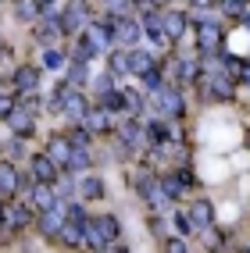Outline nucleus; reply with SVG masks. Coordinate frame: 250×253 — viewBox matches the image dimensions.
<instances>
[{"label": "nucleus", "mask_w": 250, "mask_h": 253, "mask_svg": "<svg viewBox=\"0 0 250 253\" xmlns=\"http://www.w3.org/2000/svg\"><path fill=\"white\" fill-rule=\"evenodd\" d=\"M82 232H86V246L90 250H107L122 235V225H118L114 214H100V217H90V221L82 225Z\"/></svg>", "instance_id": "obj_1"}, {"label": "nucleus", "mask_w": 250, "mask_h": 253, "mask_svg": "<svg viewBox=\"0 0 250 253\" xmlns=\"http://www.w3.org/2000/svg\"><path fill=\"white\" fill-rule=\"evenodd\" d=\"M136 193L154 211H164V204H168V193L161 189V178H154V175H136Z\"/></svg>", "instance_id": "obj_2"}, {"label": "nucleus", "mask_w": 250, "mask_h": 253, "mask_svg": "<svg viewBox=\"0 0 250 253\" xmlns=\"http://www.w3.org/2000/svg\"><path fill=\"white\" fill-rule=\"evenodd\" d=\"M11 89L18 96L36 93L40 89V68H36V64H18V68L11 72Z\"/></svg>", "instance_id": "obj_3"}, {"label": "nucleus", "mask_w": 250, "mask_h": 253, "mask_svg": "<svg viewBox=\"0 0 250 253\" xmlns=\"http://www.w3.org/2000/svg\"><path fill=\"white\" fill-rule=\"evenodd\" d=\"M57 22H61V29L68 32V36H75V32L90 22V7L82 4V0H72V4L61 11V18H57Z\"/></svg>", "instance_id": "obj_4"}, {"label": "nucleus", "mask_w": 250, "mask_h": 253, "mask_svg": "<svg viewBox=\"0 0 250 253\" xmlns=\"http://www.w3.org/2000/svg\"><path fill=\"white\" fill-rule=\"evenodd\" d=\"M157 104H161V111L168 114V118H182L186 114V100H182V89H172V86H161L157 93Z\"/></svg>", "instance_id": "obj_5"}, {"label": "nucleus", "mask_w": 250, "mask_h": 253, "mask_svg": "<svg viewBox=\"0 0 250 253\" xmlns=\"http://www.w3.org/2000/svg\"><path fill=\"white\" fill-rule=\"evenodd\" d=\"M64 217H68V211H64V204L57 200L54 207H47V211H40V217H36V225H40V232H43V235H57V232H61V225H64Z\"/></svg>", "instance_id": "obj_6"}, {"label": "nucleus", "mask_w": 250, "mask_h": 253, "mask_svg": "<svg viewBox=\"0 0 250 253\" xmlns=\"http://www.w3.org/2000/svg\"><path fill=\"white\" fill-rule=\"evenodd\" d=\"M0 221H4L11 232H22V228L32 225V207H25V204H11V207L0 211Z\"/></svg>", "instance_id": "obj_7"}, {"label": "nucleus", "mask_w": 250, "mask_h": 253, "mask_svg": "<svg viewBox=\"0 0 250 253\" xmlns=\"http://www.w3.org/2000/svg\"><path fill=\"white\" fill-rule=\"evenodd\" d=\"M204 96H214V100H232V93H236V79L232 75H222V72H214L207 82H204Z\"/></svg>", "instance_id": "obj_8"}, {"label": "nucleus", "mask_w": 250, "mask_h": 253, "mask_svg": "<svg viewBox=\"0 0 250 253\" xmlns=\"http://www.w3.org/2000/svg\"><path fill=\"white\" fill-rule=\"evenodd\" d=\"M197 46H200V54L222 50V29L214 25V22H200V29H197Z\"/></svg>", "instance_id": "obj_9"}, {"label": "nucleus", "mask_w": 250, "mask_h": 253, "mask_svg": "<svg viewBox=\"0 0 250 253\" xmlns=\"http://www.w3.org/2000/svg\"><path fill=\"white\" fill-rule=\"evenodd\" d=\"M143 36H150L154 46H168V32H164V18L157 11H147L143 14Z\"/></svg>", "instance_id": "obj_10"}, {"label": "nucleus", "mask_w": 250, "mask_h": 253, "mask_svg": "<svg viewBox=\"0 0 250 253\" xmlns=\"http://www.w3.org/2000/svg\"><path fill=\"white\" fill-rule=\"evenodd\" d=\"M140 36H143V25L129 22V18H114V43H118V46L132 50V43H136Z\"/></svg>", "instance_id": "obj_11"}, {"label": "nucleus", "mask_w": 250, "mask_h": 253, "mask_svg": "<svg viewBox=\"0 0 250 253\" xmlns=\"http://www.w3.org/2000/svg\"><path fill=\"white\" fill-rule=\"evenodd\" d=\"M29 168H32V178H36V182H54L57 171H61L57 161H50L47 154H36V157L29 161Z\"/></svg>", "instance_id": "obj_12"}, {"label": "nucleus", "mask_w": 250, "mask_h": 253, "mask_svg": "<svg viewBox=\"0 0 250 253\" xmlns=\"http://www.w3.org/2000/svg\"><path fill=\"white\" fill-rule=\"evenodd\" d=\"M4 122H11V128H14V136H22V139H29L32 132H36V122H32V114L25 111V107H14Z\"/></svg>", "instance_id": "obj_13"}, {"label": "nucleus", "mask_w": 250, "mask_h": 253, "mask_svg": "<svg viewBox=\"0 0 250 253\" xmlns=\"http://www.w3.org/2000/svg\"><path fill=\"white\" fill-rule=\"evenodd\" d=\"M22 189V178H18V168L11 161H0V196H14Z\"/></svg>", "instance_id": "obj_14"}, {"label": "nucleus", "mask_w": 250, "mask_h": 253, "mask_svg": "<svg viewBox=\"0 0 250 253\" xmlns=\"http://www.w3.org/2000/svg\"><path fill=\"white\" fill-rule=\"evenodd\" d=\"M57 200H61V196L54 193V182H36V185H32V204H29V207L47 211V207H54Z\"/></svg>", "instance_id": "obj_15"}, {"label": "nucleus", "mask_w": 250, "mask_h": 253, "mask_svg": "<svg viewBox=\"0 0 250 253\" xmlns=\"http://www.w3.org/2000/svg\"><path fill=\"white\" fill-rule=\"evenodd\" d=\"M47 157L57 161V168H68V157H72V143H68V136H50V143H47Z\"/></svg>", "instance_id": "obj_16"}, {"label": "nucleus", "mask_w": 250, "mask_h": 253, "mask_svg": "<svg viewBox=\"0 0 250 253\" xmlns=\"http://www.w3.org/2000/svg\"><path fill=\"white\" fill-rule=\"evenodd\" d=\"M82 125H86L93 136H104V132H111V114L104 107H90L86 118H82Z\"/></svg>", "instance_id": "obj_17"}, {"label": "nucleus", "mask_w": 250, "mask_h": 253, "mask_svg": "<svg viewBox=\"0 0 250 253\" xmlns=\"http://www.w3.org/2000/svg\"><path fill=\"white\" fill-rule=\"evenodd\" d=\"M190 221H193V228H211L214 225V207L207 204V200H197V204H190Z\"/></svg>", "instance_id": "obj_18"}, {"label": "nucleus", "mask_w": 250, "mask_h": 253, "mask_svg": "<svg viewBox=\"0 0 250 253\" xmlns=\"http://www.w3.org/2000/svg\"><path fill=\"white\" fill-rule=\"evenodd\" d=\"M118 139H125L132 150H140V146H143V128H140V122H132V118L122 114V122H118Z\"/></svg>", "instance_id": "obj_19"}, {"label": "nucleus", "mask_w": 250, "mask_h": 253, "mask_svg": "<svg viewBox=\"0 0 250 253\" xmlns=\"http://www.w3.org/2000/svg\"><path fill=\"white\" fill-rule=\"evenodd\" d=\"M57 239L64 243V246H86V232H82V225L79 221H68V217H64V225H61V232H57Z\"/></svg>", "instance_id": "obj_20"}, {"label": "nucleus", "mask_w": 250, "mask_h": 253, "mask_svg": "<svg viewBox=\"0 0 250 253\" xmlns=\"http://www.w3.org/2000/svg\"><path fill=\"white\" fill-rule=\"evenodd\" d=\"M150 68H157V64H154V54H147V50H129V72L147 75Z\"/></svg>", "instance_id": "obj_21"}, {"label": "nucleus", "mask_w": 250, "mask_h": 253, "mask_svg": "<svg viewBox=\"0 0 250 253\" xmlns=\"http://www.w3.org/2000/svg\"><path fill=\"white\" fill-rule=\"evenodd\" d=\"M161 18H164V32H168V40H179L182 32H186V25H190L182 11H168V14H161Z\"/></svg>", "instance_id": "obj_22"}, {"label": "nucleus", "mask_w": 250, "mask_h": 253, "mask_svg": "<svg viewBox=\"0 0 250 253\" xmlns=\"http://www.w3.org/2000/svg\"><path fill=\"white\" fill-rule=\"evenodd\" d=\"M118 96H122V114L125 118H136L143 111V96L136 89H118Z\"/></svg>", "instance_id": "obj_23"}, {"label": "nucleus", "mask_w": 250, "mask_h": 253, "mask_svg": "<svg viewBox=\"0 0 250 253\" xmlns=\"http://www.w3.org/2000/svg\"><path fill=\"white\" fill-rule=\"evenodd\" d=\"M14 14H18L22 22H40L43 4H40V0H18V4H14Z\"/></svg>", "instance_id": "obj_24"}, {"label": "nucleus", "mask_w": 250, "mask_h": 253, "mask_svg": "<svg viewBox=\"0 0 250 253\" xmlns=\"http://www.w3.org/2000/svg\"><path fill=\"white\" fill-rule=\"evenodd\" d=\"M79 193L82 196H86V200H100V196H104V182H100V178H79Z\"/></svg>", "instance_id": "obj_25"}, {"label": "nucleus", "mask_w": 250, "mask_h": 253, "mask_svg": "<svg viewBox=\"0 0 250 253\" xmlns=\"http://www.w3.org/2000/svg\"><path fill=\"white\" fill-rule=\"evenodd\" d=\"M161 189L168 193V200H179L182 193H186V182H182V175H164L161 178Z\"/></svg>", "instance_id": "obj_26"}, {"label": "nucleus", "mask_w": 250, "mask_h": 253, "mask_svg": "<svg viewBox=\"0 0 250 253\" xmlns=\"http://www.w3.org/2000/svg\"><path fill=\"white\" fill-rule=\"evenodd\" d=\"M100 107H104L107 114H122V96H118V89H104V93H100Z\"/></svg>", "instance_id": "obj_27"}, {"label": "nucleus", "mask_w": 250, "mask_h": 253, "mask_svg": "<svg viewBox=\"0 0 250 253\" xmlns=\"http://www.w3.org/2000/svg\"><path fill=\"white\" fill-rule=\"evenodd\" d=\"M82 168H90V150H86V146H72L68 171H82Z\"/></svg>", "instance_id": "obj_28"}, {"label": "nucleus", "mask_w": 250, "mask_h": 253, "mask_svg": "<svg viewBox=\"0 0 250 253\" xmlns=\"http://www.w3.org/2000/svg\"><path fill=\"white\" fill-rule=\"evenodd\" d=\"M172 64H175V75H179V82H193V79L200 75L197 61H172Z\"/></svg>", "instance_id": "obj_29"}, {"label": "nucleus", "mask_w": 250, "mask_h": 253, "mask_svg": "<svg viewBox=\"0 0 250 253\" xmlns=\"http://www.w3.org/2000/svg\"><path fill=\"white\" fill-rule=\"evenodd\" d=\"M129 72V50L118 46V50H111V75H122Z\"/></svg>", "instance_id": "obj_30"}, {"label": "nucleus", "mask_w": 250, "mask_h": 253, "mask_svg": "<svg viewBox=\"0 0 250 253\" xmlns=\"http://www.w3.org/2000/svg\"><path fill=\"white\" fill-rule=\"evenodd\" d=\"M90 139H93V132H90L86 125H75V128L68 132V143H72V146H86V150H90Z\"/></svg>", "instance_id": "obj_31"}, {"label": "nucleus", "mask_w": 250, "mask_h": 253, "mask_svg": "<svg viewBox=\"0 0 250 253\" xmlns=\"http://www.w3.org/2000/svg\"><path fill=\"white\" fill-rule=\"evenodd\" d=\"M61 64H64V54H61V50H43V68H50V72H57L61 68Z\"/></svg>", "instance_id": "obj_32"}, {"label": "nucleus", "mask_w": 250, "mask_h": 253, "mask_svg": "<svg viewBox=\"0 0 250 253\" xmlns=\"http://www.w3.org/2000/svg\"><path fill=\"white\" fill-rule=\"evenodd\" d=\"M90 57H97V50H93V43H90L86 36H82V40L75 43V61H82V64H86Z\"/></svg>", "instance_id": "obj_33"}, {"label": "nucleus", "mask_w": 250, "mask_h": 253, "mask_svg": "<svg viewBox=\"0 0 250 253\" xmlns=\"http://www.w3.org/2000/svg\"><path fill=\"white\" fill-rule=\"evenodd\" d=\"M140 79H143V86H147V89H154V93L164 86V79H161V68H150V72H147V75H140Z\"/></svg>", "instance_id": "obj_34"}, {"label": "nucleus", "mask_w": 250, "mask_h": 253, "mask_svg": "<svg viewBox=\"0 0 250 253\" xmlns=\"http://www.w3.org/2000/svg\"><path fill=\"white\" fill-rule=\"evenodd\" d=\"M14 107H18V93H0V118H7Z\"/></svg>", "instance_id": "obj_35"}, {"label": "nucleus", "mask_w": 250, "mask_h": 253, "mask_svg": "<svg viewBox=\"0 0 250 253\" xmlns=\"http://www.w3.org/2000/svg\"><path fill=\"white\" fill-rule=\"evenodd\" d=\"M79 82H86V64L82 61H75L68 68V86H79Z\"/></svg>", "instance_id": "obj_36"}, {"label": "nucleus", "mask_w": 250, "mask_h": 253, "mask_svg": "<svg viewBox=\"0 0 250 253\" xmlns=\"http://www.w3.org/2000/svg\"><path fill=\"white\" fill-rule=\"evenodd\" d=\"M64 211H68V221H79V225H86V221H90L86 211H82L79 204H64Z\"/></svg>", "instance_id": "obj_37"}, {"label": "nucleus", "mask_w": 250, "mask_h": 253, "mask_svg": "<svg viewBox=\"0 0 250 253\" xmlns=\"http://www.w3.org/2000/svg\"><path fill=\"white\" fill-rule=\"evenodd\" d=\"M104 4H107V11L114 14V18H122V14H125V7L132 4V0H104Z\"/></svg>", "instance_id": "obj_38"}, {"label": "nucleus", "mask_w": 250, "mask_h": 253, "mask_svg": "<svg viewBox=\"0 0 250 253\" xmlns=\"http://www.w3.org/2000/svg\"><path fill=\"white\" fill-rule=\"evenodd\" d=\"M243 7H247V0H222L225 14H243Z\"/></svg>", "instance_id": "obj_39"}, {"label": "nucleus", "mask_w": 250, "mask_h": 253, "mask_svg": "<svg viewBox=\"0 0 250 253\" xmlns=\"http://www.w3.org/2000/svg\"><path fill=\"white\" fill-rule=\"evenodd\" d=\"M175 228H179L182 235H190V232H193V221H190V214H182V211H179V214H175Z\"/></svg>", "instance_id": "obj_40"}, {"label": "nucleus", "mask_w": 250, "mask_h": 253, "mask_svg": "<svg viewBox=\"0 0 250 253\" xmlns=\"http://www.w3.org/2000/svg\"><path fill=\"white\" fill-rule=\"evenodd\" d=\"M236 79H240V82H247V86H250V61H247V57H243V64H240Z\"/></svg>", "instance_id": "obj_41"}, {"label": "nucleus", "mask_w": 250, "mask_h": 253, "mask_svg": "<svg viewBox=\"0 0 250 253\" xmlns=\"http://www.w3.org/2000/svg\"><path fill=\"white\" fill-rule=\"evenodd\" d=\"M164 250H172V253H182V250H186V243H182V239H164Z\"/></svg>", "instance_id": "obj_42"}, {"label": "nucleus", "mask_w": 250, "mask_h": 253, "mask_svg": "<svg viewBox=\"0 0 250 253\" xmlns=\"http://www.w3.org/2000/svg\"><path fill=\"white\" fill-rule=\"evenodd\" d=\"M40 107H43V104H40V100H36V96H29V100H25V111H29V114H36Z\"/></svg>", "instance_id": "obj_43"}, {"label": "nucleus", "mask_w": 250, "mask_h": 253, "mask_svg": "<svg viewBox=\"0 0 250 253\" xmlns=\"http://www.w3.org/2000/svg\"><path fill=\"white\" fill-rule=\"evenodd\" d=\"M97 89H100V93L111 89V75H100V79H97Z\"/></svg>", "instance_id": "obj_44"}, {"label": "nucleus", "mask_w": 250, "mask_h": 253, "mask_svg": "<svg viewBox=\"0 0 250 253\" xmlns=\"http://www.w3.org/2000/svg\"><path fill=\"white\" fill-rule=\"evenodd\" d=\"M214 0H193V7H211Z\"/></svg>", "instance_id": "obj_45"}, {"label": "nucleus", "mask_w": 250, "mask_h": 253, "mask_svg": "<svg viewBox=\"0 0 250 253\" xmlns=\"http://www.w3.org/2000/svg\"><path fill=\"white\" fill-rule=\"evenodd\" d=\"M4 57H7V46H4V43H0V61H4Z\"/></svg>", "instance_id": "obj_46"}, {"label": "nucleus", "mask_w": 250, "mask_h": 253, "mask_svg": "<svg viewBox=\"0 0 250 253\" xmlns=\"http://www.w3.org/2000/svg\"><path fill=\"white\" fill-rule=\"evenodd\" d=\"M40 4H54V0H40Z\"/></svg>", "instance_id": "obj_47"}, {"label": "nucleus", "mask_w": 250, "mask_h": 253, "mask_svg": "<svg viewBox=\"0 0 250 253\" xmlns=\"http://www.w3.org/2000/svg\"><path fill=\"white\" fill-rule=\"evenodd\" d=\"M247 146H250V132H247Z\"/></svg>", "instance_id": "obj_48"}, {"label": "nucleus", "mask_w": 250, "mask_h": 253, "mask_svg": "<svg viewBox=\"0 0 250 253\" xmlns=\"http://www.w3.org/2000/svg\"><path fill=\"white\" fill-rule=\"evenodd\" d=\"M0 211H4V204H0Z\"/></svg>", "instance_id": "obj_49"}]
</instances>
